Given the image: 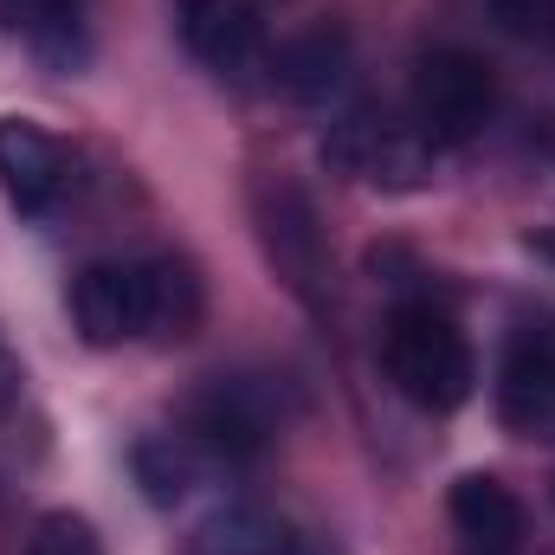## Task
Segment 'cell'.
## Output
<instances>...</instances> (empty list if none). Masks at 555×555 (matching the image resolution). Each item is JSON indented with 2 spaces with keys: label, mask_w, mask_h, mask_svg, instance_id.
I'll use <instances>...</instances> for the list:
<instances>
[{
  "label": "cell",
  "mask_w": 555,
  "mask_h": 555,
  "mask_svg": "<svg viewBox=\"0 0 555 555\" xmlns=\"http://www.w3.org/2000/svg\"><path fill=\"white\" fill-rule=\"evenodd\" d=\"M130 465H137L142 498H149V504H162V511L188 504V498L220 472V459H214L201 439H188V433H155V439H142Z\"/></svg>",
  "instance_id": "12"
},
{
  "label": "cell",
  "mask_w": 555,
  "mask_h": 555,
  "mask_svg": "<svg viewBox=\"0 0 555 555\" xmlns=\"http://www.w3.org/2000/svg\"><path fill=\"white\" fill-rule=\"evenodd\" d=\"M272 78L291 91V98H304V104L336 98L343 78H349V39H343V33H304V39L278 46Z\"/></svg>",
  "instance_id": "13"
},
{
  "label": "cell",
  "mask_w": 555,
  "mask_h": 555,
  "mask_svg": "<svg viewBox=\"0 0 555 555\" xmlns=\"http://www.w3.org/2000/svg\"><path fill=\"white\" fill-rule=\"evenodd\" d=\"M253 220H259V240H266V259L278 266V278L304 297V304H323V284H330V253H323V227H317V207L297 181H259L253 188Z\"/></svg>",
  "instance_id": "6"
},
{
  "label": "cell",
  "mask_w": 555,
  "mask_h": 555,
  "mask_svg": "<svg viewBox=\"0 0 555 555\" xmlns=\"http://www.w3.org/2000/svg\"><path fill=\"white\" fill-rule=\"evenodd\" d=\"M323 162L349 181L388 188V194H414L439 175V149L420 137L414 124L388 117V111H349L330 124L323 137Z\"/></svg>",
  "instance_id": "3"
},
{
  "label": "cell",
  "mask_w": 555,
  "mask_h": 555,
  "mask_svg": "<svg viewBox=\"0 0 555 555\" xmlns=\"http://www.w3.org/2000/svg\"><path fill=\"white\" fill-rule=\"evenodd\" d=\"M65 181H72V162L52 130L26 124V117H0V194L20 207V214H52L65 201Z\"/></svg>",
  "instance_id": "8"
},
{
  "label": "cell",
  "mask_w": 555,
  "mask_h": 555,
  "mask_svg": "<svg viewBox=\"0 0 555 555\" xmlns=\"http://www.w3.org/2000/svg\"><path fill=\"white\" fill-rule=\"evenodd\" d=\"M491 111H498V78L478 52L433 46L414 65V130L433 149H459V142L485 137Z\"/></svg>",
  "instance_id": "4"
},
{
  "label": "cell",
  "mask_w": 555,
  "mask_h": 555,
  "mask_svg": "<svg viewBox=\"0 0 555 555\" xmlns=\"http://www.w3.org/2000/svg\"><path fill=\"white\" fill-rule=\"evenodd\" d=\"M452 530L465 550H517L524 537V504L504 478L491 472H465L452 485Z\"/></svg>",
  "instance_id": "11"
},
{
  "label": "cell",
  "mask_w": 555,
  "mask_h": 555,
  "mask_svg": "<svg viewBox=\"0 0 555 555\" xmlns=\"http://www.w3.org/2000/svg\"><path fill=\"white\" fill-rule=\"evenodd\" d=\"M188 555H323V550L291 517H278L266 504H220L188 537Z\"/></svg>",
  "instance_id": "10"
},
{
  "label": "cell",
  "mask_w": 555,
  "mask_h": 555,
  "mask_svg": "<svg viewBox=\"0 0 555 555\" xmlns=\"http://www.w3.org/2000/svg\"><path fill=\"white\" fill-rule=\"evenodd\" d=\"M78 13H85V0H0V33L26 39L46 65H78V52H85Z\"/></svg>",
  "instance_id": "14"
},
{
  "label": "cell",
  "mask_w": 555,
  "mask_h": 555,
  "mask_svg": "<svg viewBox=\"0 0 555 555\" xmlns=\"http://www.w3.org/2000/svg\"><path fill=\"white\" fill-rule=\"evenodd\" d=\"M72 317L91 349L117 343H181L207 317V284L188 259H104L72 278Z\"/></svg>",
  "instance_id": "1"
},
{
  "label": "cell",
  "mask_w": 555,
  "mask_h": 555,
  "mask_svg": "<svg viewBox=\"0 0 555 555\" xmlns=\"http://www.w3.org/2000/svg\"><path fill=\"white\" fill-rule=\"evenodd\" d=\"M284 426V408H278L272 382L259 375H214L207 388H194L188 401V439H201L220 465L227 459H259Z\"/></svg>",
  "instance_id": "5"
},
{
  "label": "cell",
  "mask_w": 555,
  "mask_h": 555,
  "mask_svg": "<svg viewBox=\"0 0 555 555\" xmlns=\"http://www.w3.org/2000/svg\"><path fill=\"white\" fill-rule=\"evenodd\" d=\"M382 369H388L395 395L414 401L420 414H459L478 388V356H472L465 330L452 323V310H439V304H401L388 317Z\"/></svg>",
  "instance_id": "2"
},
{
  "label": "cell",
  "mask_w": 555,
  "mask_h": 555,
  "mask_svg": "<svg viewBox=\"0 0 555 555\" xmlns=\"http://www.w3.org/2000/svg\"><path fill=\"white\" fill-rule=\"evenodd\" d=\"M13 395H20V369H13V356L0 349V408H7Z\"/></svg>",
  "instance_id": "17"
},
{
  "label": "cell",
  "mask_w": 555,
  "mask_h": 555,
  "mask_svg": "<svg viewBox=\"0 0 555 555\" xmlns=\"http://www.w3.org/2000/svg\"><path fill=\"white\" fill-rule=\"evenodd\" d=\"M459 555H517V550H465V543H459Z\"/></svg>",
  "instance_id": "18"
},
{
  "label": "cell",
  "mask_w": 555,
  "mask_h": 555,
  "mask_svg": "<svg viewBox=\"0 0 555 555\" xmlns=\"http://www.w3.org/2000/svg\"><path fill=\"white\" fill-rule=\"evenodd\" d=\"M491 7H498V20H504L511 33L555 46V0H491Z\"/></svg>",
  "instance_id": "16"
},
{
  "label": "cell",
  "mask_w": 555,
  "mask_h": 555,
  "mask_svg": "<svg viewBox=\"0 0 555 555\" xmlns=\"http://www.w3.org/2000/svg\"><path fill=\"white\" fill-rule=\"evenodd\" d=\"M20 555H104V543H98V530H91L85 517L52 511V517L33 524V537H26V550Z\"/></svg>",
  "instance_id": "15"
},
{
  "label": "cell",
  "mask_w": 555,
  "mask_h": 555,
  "mask_svg": "<svg viewBox=\"0 0 555 555\" xmlns=\"http://www.w3.org/2000/svg\"><path fill=\"white\" fill-rule=\"evenodd\" d=\"M181 46L220 78V85H253L272 52H266V20L246 0H181Z\"/></svg>",
  "instance_id": "7"
},
{
  "label": "cell",
  "mask_w": 555,
  "mask_h": 555,
  "mask_svg": "<svg viewBox=\"0 0 555 555\" xmlns=\"http://www.w3.org/2000/svg\"><path fill=\"white\" fill-rule=\"evenodd\" d=\"M498 420L517 439H555V330H524L498 375Z\"/></svg>",
  "instance_id": "9"
}]
</instances>
